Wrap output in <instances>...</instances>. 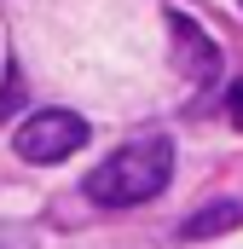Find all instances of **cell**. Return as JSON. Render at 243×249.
Returning <instances> with one entry per match:
<instances>
[{"mask_svg":"<svg viewBox=\"0 0 243 249\" xmlns=\"http://www.w3.org/2000/svg\"><path fill=\"white\" fill-rule=\"evenodd\" d=\"M81 145H87V122L75 110H35V116H23L17 133H12V151L23 162H64Z\"/></svg>","mask_w":243,"mask_h":249,"instance_id":"2","label":"cell"},{"mask_svg":"<svg viewBox=\"0 0 243 249\" xmlns=\"http://www.w3.org/2000/svg\"><path fill=\"white\" fill-rule=\"evenodd\" d=\"M226 122H232V127H243V75L226 87Z\"/></svg>","mask_w":243,"mask_h":249,"instance_id":"5","label":"cell"},{"mask_svg":"<svg viewBox=\"0 0 243 249\" xmlns=\"http://www.w3.org/2000/svg\"><path fill=\"white\" fill-rule=\"evenodd\" d=\"M168 41H174V75L185 81V93H191V105L214 87V75H220V47L185 18V12H168Z\"/></svg>","mask_w":243,"mask_h":249,"instance_id":"3","label":"cell"},{"mask_svg":"<svg viewBox=\"0 0 243 249\" xmlns=\"http://www.w3.org/2000/svg\"><path fill=\"white\" fill-rule=\"evenodd\" d=\"M0 249H35V238L17 232V226H0Z\"/></svg>","mask_w":243,"mask_h":249,"instance_id":"6","label":"cell"},{"mask_svg":"<svg viewBox=\"0 0 243 249\" xmlns=\"http://www.w3.org/2000/svg\"><path fill=\"white\" fill-rule=\"evenodd\" d=\"M168 180H174V145L156 133V139H133V145L110 151L87 174V197L99 209H133V203H151Z\"/></svg>","mask_w":243,"mask_h":249,"instance_id":"1","label":"cell"},{"mask_svg":"<svg viewBox=\"0 0 243 249\" xmlns=\"http://www.w3.org/2000/svg\"><path fill=\"white\" fill-rule=\"evenodd\" d=\"M232 226H243V203H208V209H197L180 226V238L185 244H203V238H220V232H232Z\"/></svg>","mask_w":243,"mask_h":249,"instance_id":"4","label":"cell"},{"mask_svg":"<svg viewBox=\"0 0 243 249\" xmlns=\"http://www.w3.org/2000/svg\"><path fill=\"white\" fill-rule=\"evenodd\" d=\"M238 6H243V0H238Z\"/></svg>","mask_w":243,"mask_h":249,"instance_id":"7","label":"cell"}]
</instances>
